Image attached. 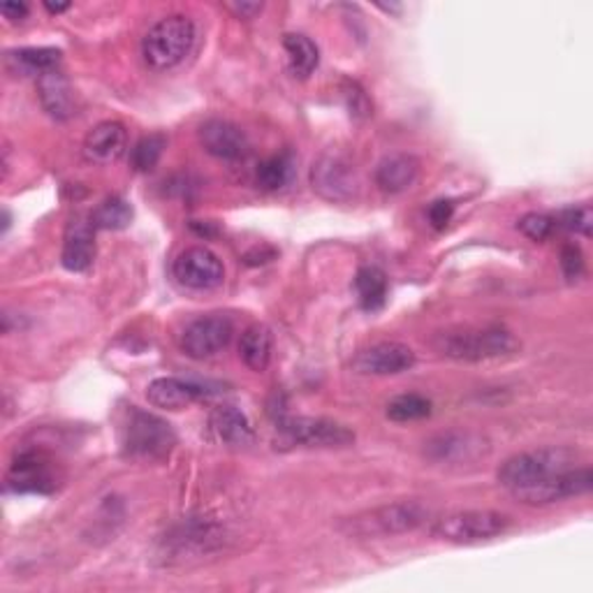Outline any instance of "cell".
Masks as SVG:
<instances>
[{"label": "cell", "instance_id": "484cf974", "mask_svg": "<svg viewBox=\"0 0 593 593\" xmlns=\"http://www.w3.org/2000/svg\"><path fill=\"white\" fill-rule=\"evenodd\" d=\"M133 206L128 200L112 195L108 200H102L96 212L91 214V223L96 230H108V232H116V230H126L128 225L133 223Z\"/></svg>", "mask_w": 593, "mask_h": 593}, {"label": "cell", "instance_id": "52a82bcc", "mask_svg": "<svg viewBox=\"0 0 593 593\" xmlns=\"http://www.w3.org/2000/svg\"><path fill=\"white\" fill-rule=\"evenodd\" d=\"M311 188L327 202H353L359 193V172L351 155L341 151L323 153L311 167Z\"/></svg>", "mask_w": 593, "mask_h": 593}, {"label": "cell", "instance_id": "7402d4cb", "mask_svg": "<svg viewBox=\"0 0 593 593\" xmlns=\"http://www.w3.org/2000/svg\"><path fill=\"white\" fill-rule=\"evenodd\" d=\"M272 353H274V337L267 325H251L247 331H243L239 341V357L251 371L255 374L267 371Z\"/></svg>", "mask_w": 593, "mask_h": 593}, {"label": "cell", "instance_id": "8fae6325", "mask_svg": "<svg viewBox=\"0 0 593 593\" xmlns=\"http://www.w3.org/2000/svg\"><path fill=\"white\" fill-rule=\"evenodd\" d=\"M490 455V441L474 431H445L425 443V457L433 464L462 466Z\"/></svg>", "mask_w": 593, "mask_h": 593}, {"label": "cell", "instance_id": "9a60e30c", "mask_svg": "<svg viewBox=\"0 0 593 593\" xmlns=\"http://www.w3.org/2000/svg\"><path fill=\"white\" fill-rule=\"evenodd\" d=\"M212 394L209 390V382L200 380H186L177 376H165V378H155L149 382L147 388V399L153 408L161 411H184L190 404H195L198 399H204Z\"/></svg>", "mask_w": 593, "mask_h": 593}, {"label": "cell", "instance_id": "ac0fdd59", "mask_svg": "<svg viewBox=\"0 0 593 593\" xmlns=\"http://www.w3.org/2000/svg\"><path fill=\"white\" fill-rule=\"evenodd\" d=\"M209 431H212L218 443L228 447L251 445L255 439V431L247 413L235 406H216L209 413Z\"/></svg>", "mask_w": 593, "mask_h": 593}, {"label": "cell", "instance_id": "d590c367", "mask_svg": "<svg viewBox=\"0 0 593 593\" xmlns=\"http://www.w3.org/2000/svg\"><path fill=\"white\" fill-rule=\"evenodd\" d=\"M0 12H3V16L8 22L16 24V22H24L28 16V5L26 3H12V0H10V3L0 5Z\"/></svg>", "mask_w": 593, "mask_h": 593}, {"label": "cell", "instance_id": "d6986e66", "mask_svg": "<svg viewBox=\"0 0 593 593\" xmlns=\"http://www.w3.org/2000/svg\"><path fill=\"white\" fill-rule=\"evenodd\" d=\"M420 177V161L411 153H392L376 167V184L382 193H404Z\"/></svg>", "mask_w": 593, "mask_h": 593}, {"label": "cell", "instance_id": "603a6c76", "mask_svg": "<svg viewBox=\"0 0 593 593\" xmlns=\"http://www.w3.org/2000/svg\"><path fill=\"white\" fill-rule=\"evenodd\" d=\"M61 56L63 54L54 47H26L10 51L8 65L20 75L42 77L45 73H51V70H59Z\"/></svg>", "mask_w": 593, "mask_h": 593}, {"label": "cell", "instance_id": "d6a6232c", "mask_svg": "<svg viewBox=\"0 0 593 593\" xmlns=\"http://www.w3.org/2000/svg\"><path fill=\"white\" fill-rule=\"evenodd\" d=\"M562 269L570 283L580 281V278L584 276V255L578 247H572V243L570 247H564L562 251Z\"/></svg>", "mask_w": 593, "mask_h": 593}, {"label": "cell", "instance_id": "f1b7e54d", "mask_svg": "<svg viewBox=\"0 0 593 593\" xmlns=\"http://www.w3.org/2000/svg\"><path fill=\"white\" fill-rule=\"evenodd\" d=\"M165 147H167L165 135H147V137H142L135 144L133 155H130L133 167L137 172H151L155 165H159Z\"/></svg>", "mask_w": 593, "mask_h": 593}, {"label": "cell", "instance_id": "f546056e", "mask_svg": "<svg viewBox=\"0 0 593 593\" xmlns=\"http://www.w3.org/2000/svg\"><path fill=\"white\" fill-rule=\"evenodd\" d=\"M554 220H556V228H564L568 232L582 235V237H591V230H593V212H591L589 204L568 206Z\"/></svg>", "mask_w": 593, "mask_h": 593}, {"label": "cell", "instance_id": "9c48e42d", "mask_svg": "<svg viewBox=\"0 0 593 593\" xmlns=\"http://www.w3.org/2000/svg\"><path fill=\"white\" fill-rule=\"evenodd\" d=\"M235 335V323L223 313H209V316L188 323L179 337L181 353L190 359H209L230 345Z\"/></svg>", "mask_w": 593, "mask_h": 593}, {"label": "cell", "instance_id": "6da1fadb", "mask_svg": "<svg viewBox=\"0 0 593 593\" xmlns=\"http://www.w3.org/2000/svg\"><path fill=\"white\" fill-rule=\"evenodd\" d=\"M433 348L443 357L457 362H492L519 353V339L501 325L490 327H457L433 337Z\"/></svg>", "mask_w": 593, "mask_h": 593}, {"label": "cell", "instance_id": "8992f818", "mask_svg": "<svg viewBox=\"0 0 593 593\" xmlns=\"http://www.w3.org/2000/svg\"><path fill=\"white\" fill-rule=\"evenodd\" d=\"M513 527V519L496 510H459L431 521L429 533L452 545H480L501 538Z\"/></svg>", "mask_w": 593, "mask_h": 593}, {"label": "cell", "instance_id": "8d00e7d4", "mask_svg": "<svg viewBox=\"0 0 593 593\" xmlns=\"http://www.w3.org/2000/svg\"><path fill=\"white\" fill-rule=\"evenodd\" d=\"M70 8H73L70 3H51V0H45V10L49 14H61V12H67Z\"/></svg>", "mask_w": 593, "mask_h": 593}, {"label": "cell", "instance_id": "5bb4252c", "mask_svg": "<svg viewBox=\"0 0 593 593\" xmlns=\"http://www.w3.org/2000/svg\"><path fill=\"white\" fill-rule=\"evenodd\" d=\"M198 137H200L202 149L218 161L237 163L251 153V142L247 133H243L237 124H232V121L209 118L200 126Z\"/></svg>", "mask_w": 593, "mask_h": 593}, {"label": "cell", "instance_id": "4316f807", "mask_svg": "<svg viewBox=\"0 0 593 593\" xmlns=\"http://www.w3.org/2000/svg\"><path fill=\"white\" fill-rule=\"evenodd\" d=\"M292 179V159L288 153L272 155L265 163H260L255 172V181L263 190H281Z\"/></svg>", "mask_w": 593, "mask_h": 593}, {"label": "cell", "instance_id": "83f0119b", "mask_svg": "<svg viewBox=\"0 0 593 593\" xmlns=\"http://www.w3.org/2000/svg\"><path fill=\"white\" fill-rule=\"evenodd\" d=\"M386 413L392 422H417L431 415V401L422 394H399L390 401Z\"/></svg>", "mask_w": 593, "mask_h": 593}, {"label": "cell", "instance_id": "30bf717a", "mask_svg": "<svg viewBox=\"0 0 593 593\" xmlns=\"http://www.w3.org/2000/svg\"><path fill=\"white\" fill-rule=\"evenodd\" d=\"M593 487V474L589 466H575L564 470L559 476H552L543 482L525 487V490L513 492V496L525 505H552L575 496H584Z\"/></svg>", "mask_w": 593, "mask_h": 593}, {"label": "cell", "instance_id": "ba28073f", "mask_svg": "<svg viewBox=\"0 0 593 593\" xmlns=\"http://www.w3.org/2000/svg\"><path fill=\"white\" fill-rule=\"evenodd\" d=\"M276 431L286 445L300 447H348L355 443V433L345 425L325 420V417H292L281 415Z\"/></svg>", "mask_w": 593, "mask_h": 593}, {"label": "cell", "instance_id": "ffe728a7", "mask_svg": "<svg viewBox=\"0 0 593 593\" xmlns=\"http://www.w3.org/2000/svg\"><path fill=\"white\" fill-rule=\"evenodd\" d=\"M38 98L42 110L56 121H67L75 114V91L61 70H51L38 77Z\"/></svg>", "mask_w": 593, "mask_h": 593}, {"label": "cell", "instance_id": "836d02e7", "mask_svg": "<svg viewBox=\"0 0 593 593\" xmlns=\"http://www.w3.org/2000/svg\"><path fill=\"white\" fill-rule=\"evenodd\" d=\"M455 216V202L452 200H436L429 209H427V218L431 223L433 230H445L447 223Z\"/></svg>", "mask_w": 593, "mask_h": 593}, {"label": "cell", "instance_id": "44dd1931", "mask_svg": "<svg viewBox=\"0 0 593 593\" xmlns=\"http://www.w3.org/2000/svg\"><path fill=\"white\" fill-rule=\"evenodd\" d=\"M54 476H51L49 464L35 455V452H26L20 459L12 464L10 470V487L16 492H51L54 490Z\"/></svg>", "mask_w": 593, "mask_h": 593}, {"label": "cell", "instance_id": "1f68e13d", "mask_svg": "<svg viewBox=\"0 0 593 593\" xmlns=\"http://www.w3.org/2000/svg\"><path fill=\"white\" fill-rule=\"evenodd\" d=\"M343 98H345V104H348V112H351L353 118L357 121H364L369 118L374 112V104L369 100V96H366V91L362 89V86L357 81H343Z\"/></svg>", "mask_w": 593, "mask_h": 593}, {"label": "cell", "instance_id": "cb8c5ba5", "mask_svg": "<svg viewBox=\"0 0 593 593\" xmlns=\"http://www.w3.org/2000/svg\"><path fill=\"white\" fill-rule=\"evenodd\" d=\"M283 47H286L292 77H296V79L311 77L313 70H316L320 63V51H318L316 42L308 40L306 35L288 33L283 38Z\"/></svg>", "mask_w": 593, "mask_h": 593}, {"label": "cell", "instance_id": "2e32d148", "mask_svg": "<svg viewBox=\"0 0 593 593\" xmlns=\"http://www.w3.org/2000/svg\"><path fill=\"white\" fill-rule=\"evenodd\" d=\"M128 149V130L121 121H102L84 137V159L93 165H114Z\"/></svg>", "mask_w": 593, "mask_h": 593}, {"label": "cell", "instance_id": "4dcf8cb0", "mask_svg": "<svg viewBox=\"0 0 593 593\" xmlns=\"http://www.w3.org/2000/svg\"><path fill=\"white\" fill-rule=\"evenodd\" d=\"M517 230H519L521 235H525V237H529L531 241L538 243V241H545V239H550V237L554 235V230H556V220H554V216H550V214L531 212V214H527V216H521V218H519Z\"/></svg>", "mask_w": 593, "mask_h": 593}, {"label": "cell", "instance_id": "3957f363", "mask_svg": "<svg viewBox=\"0 0 593 593\" xmlns=\"http://www.w3.org/2000/svg\"><path fill=\"white\" fill-rule=\"evenodd\" d=\"M177 445V433L163 417L130 406L121 427V450L124 457L139 464H159L169 457Z\"/></svg>", "mask_w": 593, "mask_h": 593}, {"label": "cell", "instance_id": "4fadbf2b", "mask_svg": "<svg viewBox=\"0 0 593 593\" xmlns=\"http://www.w3.org/2000/svg\"><path fill=\"white\" fill-rule=\"evenodd\" d=\"M413 348L399 341H382L364 348L353 357V371L362 376H399L415 366Z\"/></svg>", "mask_w": 593, "mask_h": 593}, {"label": "cell", "instance_id": "e575fe53", "mask_svg": "<svg viewBox=\"0 0 593 593\" xmlns=\"http://www.w3.org/2000/svg\"><path fill=\"white\" fill-rule=\"evenodd\" d=\"M225 10H230L237 20H255L265 10V3H225Z\"/></svg>", "mask_w": 593, "mask_h": 593}, {"label": "cell", "instance_id": "277c9868", "mask_svg": "<svg viewBox=\"0 0 593 593\" xmlns=\"http://www.w3.org/2000/svg\"><path fill=\"white\" fill-rule=\"evenodd\" d=\"M198 42V26L186 14H169L155 22L142 38V56L155 73L181 65Z\"/></svg>", "mask_w": 593, "mask_h": 593}, {"label": "cell", "instance_id": "e0dca14e", "mask_svg": "<svg viewBox=\"0 0 593 593\" xmlns=\"http://www.w3.org/2000/svg\"><path fill=\"white\" fill-rule=\"evenodd\" d=\"M96 228L91 218H75L70 220L63 241V255L61 263L67 272H86L96 260Z\"/></svg>", "mask_w": 593, "mask_h": 593}, {"label": "cell", "instance_id": "7c38bea8", "mask_svg": "<svg viewBox=\"0 0 593 593\" xmlns=\"http://www.w3.org/2000/svg\"><path fill=\"white\" fill-rule=\"evenodd\" d=\"M172 274L184 288L214 290L225 281V267L220 257L206 247H190L174 260Z\"/></svg>", "mask_w": 593, "mask_h": 593}, {"label": "cell", "instance_id": "7a4b0ae2", "mask_svg": "<svg viewBox=\"0 0 593 593\" xmlns=\"http://www.w3.org/2000/svg\"><path fill=\"white\" fill-rule=\"evenodd\" d=\"M431 517V510L420 501H399L378 505V508L357 513L339 521V531L348 538L376 540L411 533L425 527Z\"/></svg>", "mask_w": 593, "mask_h": 593}, {"label": "cell", "instance_id": "5b68a950", "mask_svg": "<svg viewBox=\"0 0 593 593\" xmlns=\"http://www.w3.org/2000/svg\"><path fill=\"white\" fill-rule=\"evenodd\" d=\"M578 462V452L570 447H538L529 452H519V455L505 459L499 468V482L510 494L525 487L543 482L552 476H559L568 468H575Z\"/></svg>", "mask_w": 593, "mask_h": 593}, {"label": "cell", "instance_id": "d4e9b609", "mask_svg": "<svg viewBox=\"0 0 593 593\" xmlns=\"http://www.w3.org/2000/svg\"><path fill=\"white\" fill-rule=\"evenodd\" d=\"M355 290L364 311H378L388 302V276L382 269L366 265L355 276Z\"/></svg>", "mask_w": 593, "mask_h": 593}]
</instances>
